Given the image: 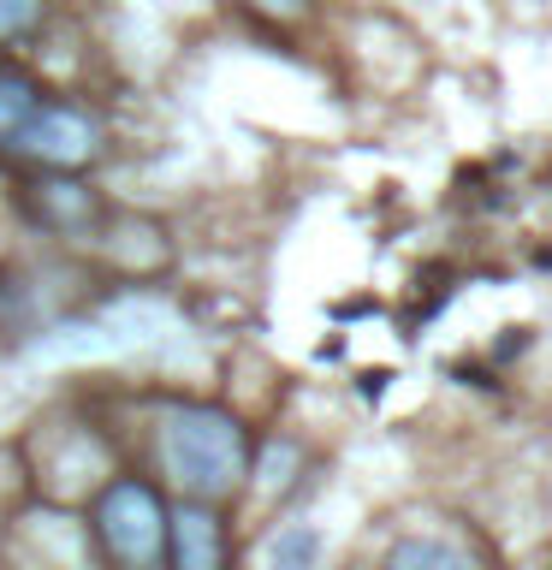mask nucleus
I'll return each mask as SVG.
<instances>
[{"label": "nucleus", "mask_w": 552, "mask_h": 570, "mask_svg": "<svg viewBox=\"0 0 552 570\" xmlns=\"http://www.w3.org/2000/svg\"><path fill=\"white\" fill-rule=\"evenodd\" d=\"M386 570H475V559L440 534H410L386 552Z\"/></svg>", "instance_id": "nucleus-7"}, {"label": "nucleus", "mask_w": 552, "mask_h": 570, "mask_svg": "<svg viewBox=\"0 0 552 570\" xmlns=\"http://www.w3.org/2000/svg\"><path fill=\"white\" fill-rule=\"evenodd\" d=\"M226 523L208 511V499H190L167 523V564L160 570H226Z\"/></svg>", "instance_id": "nucleus-4"}, {"label": "nucleus", "mask_w": 552, "mask_h": 570, "mask_svg": "<svg viewBox=\"0 0 552 570\" xmlns=\"http://www.w3.org/2000/svg\"><path fill=\"white\" fill-rule=\"evenodd\" d=\"M12 155H24L30 167H48V173H71L83 167V160H96L101 149V131L96 119L83 114V107H66V101H42L36 107V119L7 142Z\"/></svg>", "instance_id": "nucleus-3"}, {"label": "nucleus", "mask_w": 552, "mask_h": 570, "mask_svg": "<svg viewBox=\"0 0 552 570\" xmlns=\"http://www.w3.org/2000/svg\"><path fill=\"white\" fill-rule=\"evenodd\" d=\"M24 214H30L36 226L60 232V238H71V232H89V226H101V203H96V190L78 185V178H66V173H53V178H36V185H24Z\"/></svg>", "instance_id": "nucleus-5"}, {"label": "nucleus", "mask_w": 552, "mask_h": 570, "mask_svg": "<svg viewBox=\"0 0 552 570\" xmlns=\"http://www.w3.org/2000/svg\"><path fill=\"white\" fill-rule=\"evenodd\" d=\"M42 18H48V0H0V48L36 36V30H42Z\"/></svg>", "instance_id": "nucleus-9"}, {"label": "nucleus", "mask_w": 552, "mask_h": 570, "mask_svg": "<svg viewBox=\"0 0 552 570\" xmlns=\"http://www.w3.org/2000/svg\"><path fill=\"white\" fill-rule=\"evenodd\" d=\"M42 101L48 96H42V83H36L30 71H18V66L0 60V149H7V142L36 119V107H42Z\"/></svg>", "instance_id": "nucleus-6"}, {"label": "nucleus", "mask_w": 552, "mask_h": 570, "mask_svg": "<svg viewBox=\"0 0 552 570\" xmlns=\"http://www.w3.org/2000/svg\"><path fill=\"white\" fill-rule=\"evenodd\" d=\"M167 499H160L155 481L142 475H114L96 499V523H89V541H96L107 570H160L167 564Z\"/></svg>", "instance_id": "nucleus-2"}, {"label": "nucleus", "mask_w": 552, "mask_h": 570, "mask_svg": "<svg viewBox=\"0 0 552 570\" xmlns=\"http://www.w3.org/2000/svg\"><path fill=\"white\" fill-rule=\"evenodd\" d=\"M249 7H256L262 18H285V24H292V18L309 12V0H249Z\"/></svg>", "instance_id": "nucleus-10"}, {"label": "nucleus", "mask_w": 552, "mask_h": 570, "mask_svg": "<svg viewBox=\"0 0 552 570\" xmlns=\"http://www.w3.org/2000/svg\"><path fill=\"white\" fill-rule=\"evenodd\" d=\"M155 452L167 481L190 499H226L249 475V434L214 404H167L155 428Z\"/></svg>", "instance_id": "nucleus-1"}, {"label": "nucleus", "mask_w": 552, "mask_h": 570, "mask_svg": "<svg viewBox=\"0 0 552 570\" xmlns=\"http://www.w3.org/2000/svg\"><path fill=\"white\" fill-rule=\"evenodd\" d=\"M267 570H321V534L309 523H292L267 547Z\"/></svg>", "instance_id": "nucleus-8"}]
</instances>
